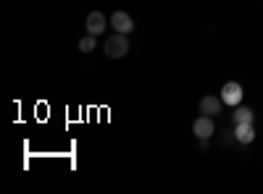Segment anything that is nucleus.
<instances>
[{"label":"nucleus","mask_w":263,"mask_h":194,"mask_svg":"<svg viewBox=\"0 0 263 194\" xmlns=\"http://www.w3.org/2000/svg\"><path fill=\"white\" fill-rule=\"evenodd\" d=\"M103 53H105L108 58H124V55L129 53V39H126V34H121V32L111 34V37L103 42Z\"/></svg>","instance_id":"f257e3e1"},{"label":"nucleus","mask_w":263,"mask_h":194,"mask_svg":"<svg viewBox=\"0 0 263 194\" xmlns=\"http://www.w3.org/2000/svg\"><path fill=\"white\" fill-rule=\"evenodd\" d=\"M105 16L100 13V11H90L87 13V18H84V29H87V34H95V37H100L103 32H105Z\"/></svg>","instance_id":"f03ea898"},{"label":"nucleus","mask_w":263,"mask_h":194,"mask_svg":"<svg viewBox=\"0 0 263 194\" xmlns=\"http://www.w3.org/2000/svg\"><path fill=\"white\" fill-rule=\"evenodd\" d=\"M192 132L197 139H211V134L216 132V123H213V116H200L195 123H192Z\"/></svg>","instance_id":"7ed1b4c3"},{"label":"nucleus","mask_w":263,"mask_h":194,"mask_svg":"<svg viewBox=\"0 0 263 194\" xmlns=\"http://www.w3.org/2000/svg\"><path fill=\"white\" fill-rule=\"evenodd\" d=\"M111 27H114L116 32H121V34H129L132 29H135V18H132L129 13H124V11H116V13L111 16Z\"/></svg>","instance_id":"20e7f679"},{"label":"nucleus","mask_w":263,"mask_h":194,"mask_svg":"<svg viewBox=\"0 0 263 194\" xmlns=\"http://www.w3.org/2000/svg\"><path fill=\"white\" fill-rule=\"evenodd\" d=\"M221 100L227 105H239L242 102V87H239L237 81H227L224 90H221Z\"/></svg>","instance_id":"39448f33"},{"label":"nucleus","mask_w":263,"mask_h":194,"mask_svg":"<svg viewBox=\"0 0 263 194\" xmlns=\"http://www.w3.org/2000/svg\"><path fill=\"white\" fill-rule=\"evenodd\" d=\"M221 107H224V100L216 97V95H205L200 100V113L203 116H218V113H221Z\"/></svg>","instance_id":"423d86ee"},{"label":"nucleus","mask_w":263,"mask_h":194,"mask_svg":"<svg viewBox=\"0 0 263 194\" xmlns=\"http://www.w3.org/2000/svg\"><path fill=\"white\" fill-rule=\"evenodd\" d=\"M234 134H237L239 144H250L255 139V128H253V123H234Z\"/></svg>","instance_id":"0eeeda50"},{"label":"nucleus","mask_w":263,"mask_h":194,"mask_svg":"<svg viewBox=\"0 0 263 194\" xmlns=\"http://www.w3.org/2000/svg\"><path fill=\"white\" fill-rule=\"evenodd\" d=\"M95 48H98V37H95V34H84V37L79 39V53L90 55Z\"/></svg>","instance_id":"6e6552de"},{"label":"nucleus","mask_w":263,"mask_h":194,"mask_svg":"<svg viewBox=\"0 0 263 194\" xmlns=\"http://www.w3.org/2000/svg\"><path fill=\"white\" fill-rule=\"evenodd\" d=\"M232 121L234 123H253V111L250 107H237V111L232 113Z\"/></svg>","instance_id":"1a4fd4ad"},{"label":"nucleus","mask_w":263,"mask_h":194,"mask_svg":"<svg viewBox=\"0 0 263 194\" xmlns=\"http://www.w3.org/2000/svg\"><path fill=\"white\" fill-rule=\"evenodd\" d=\"M221 142H224V144H234V142H237V134H234V132H224Z\"/></svg>","instance_id":"9d476101"},{"label":"nucleus","mask_w":263,"mask_h":194,"mask_svg":"<svg viewBox=\"0 0 263 194\" xmlns=\"http://www.w3.org/2000/svg\"><path fill=\"white\" fill-rule=\"evenodd\" d=\"M197 147H200V153H208L211 144H208V139H200V144H197Z\"/></svg>","instance_id":"9b49d317"}]
</instances>
